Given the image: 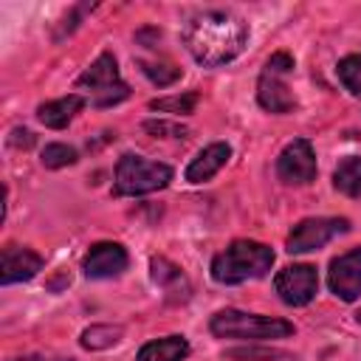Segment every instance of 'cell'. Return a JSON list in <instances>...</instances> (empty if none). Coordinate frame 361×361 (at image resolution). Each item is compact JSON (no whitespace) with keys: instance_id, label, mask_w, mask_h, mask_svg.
<instances>
[{"instance_id":"cell-1","label":"cell","mask_w":361,"mask_h":361,"mask_svg":"<svg viewBox=\"0 0 361 361\" xmlns=\"http://www.w3.org/2000/svg\"><path fill=\"white\" fill-rule=\"evenodd\" d=\"M183 45L203 68H220L237 59L248 42V25L234 11L206 8L183 23Z\"/></svg>"},{"instance_id":"cell-2","label":"cell","mask_w":361,"mask_h":361,"mask_svg":"<svg viewBox=\"0 0 361 361\" xmlns=\"http://www.w3.org/2000/svg\"><path fill=\"white\" fill-rule=\"evenodd\" d=\"M276 254L271 245L257 240H234L212 259V279L217 285H243L248 279H262L274 268Z\"/></svg>"},{"instance_id":"cell-3","label":"cell","mask_w":361,"mask_h":361,"mask_svg":"<svg viewBox=\"0 0 361 361\" xmlns=\"http://www.w3.org/2000/svg\"><path fill=\"white\" fill-rule=\"evenodd\" d=\"M209 330L217 338H237V341H274V338H288L296 333V327L288 319L279 316H259V313H245V310H217L209 322Z\"/></svg>"},{"instance_id":"cell-4","label":"cell","mask_w":361,"mask_h":361,"mask_svg":"<svg viewBox=\"0 0 361 361\" xmlns=\"http://www.w3.org/2000/svg\"><path fill=\"white\" fill-rule=\"evenodd\" d=\"M172 166L161 164V161H149L144 155H133L124 152L116 164V183L113 192L118 197H141L158 189H166L172 180Z\"/></svg>"},{"instance_id":"cell-5","label":"cell","mask_w":361,"mask_h":361,"mask_svg":"<svg viewBox=\"0 0 361 361\" xmlns=\"http://www.w3.org/2000/svg\"><path fill=\"white\" fill-rule=\"evenodd\" d=\"M76 87L90 93V104L93 107H113V104H118V102H124L130 96V87L121 79L116 56L110 51H102L90 62V68H85V73L76 79Z\"/></svg>"},{"instance_id":"cell-6","label":"cell","mask_w":361,"mask_h":361,"mask_svg":"<svg viewBox=\"0 0 361 361\" xmlns=\"http://www.w3.org/2000/svg\"><path fill=\"white\" fill-rule=\"evenodd\" d=\"M293 68H296V62L288 51H276L268 56V62L259 73V82H257V102L262 110L282 116L296 107V96L290 93V87L285 82V76H290Z\"/></svg>"},{"instance_id":"cell-7","label":"cell","mask_w":361,"mask_h":361,"mask_svg":"<svg viewBox=\"0 0 361 361\" xmlns=\"http://www.w3.org/2000/svg\"><path fill=\"white\" fill-rule=\"evenodd\" d=\"M353 226L347 217H305L299 220L288 240H285V251L288 254H307V251H316L322 245H327L333 237L338 234H347Z\"/></svg>"},{"instance_id":"cell-8","label":"cell","mask_w":361,"mask_h":361,"mask_svg":"<svg viewBox=\"0 0 361 361\" xmlns=\"http://www.w3.org/2000/svg\"><path fill=\"white\" fill-rule=\"evenodd\" d=\"M316 149L307 138H293L276 155V178L290 186H305L316 180Z\"/></svg>"},{"instance_id":"cell-9","label":"cell","mask_w":361,"mask_h":361,"mask_svg":"<svg viewBox=\"0 0 361 361\" xmlns=\"http://www.w3.org/2000/svg\"><path fill=\"white\" fill-rule=\"evenodd\" d=\"M274 290L279 293V299L290 307H305L316 299L319 293V274L313 265L307 262H296V265H288L282 268L276 276H274Z\"/></svg>"},{"instance_id":"cell-10","label":"cell","mask_w":361,"mask_h":361,"mask_svg":"<svg viewBox=\"0 0 361 361\" xmlns=\"http://www.w3.org/2000/svg\"><path fill=\"white\" fill-rule=\"evenodd\" d=\"M127 265H130L127 248L121 243H113V240L93 243L82 259V271L87 279H113V276L124 274Z\"/></svg>"},{"instance_id":"cell-11","label":"cell","mask_w":361,"mask_h":361,"mask_svg":"<svg viewBox=\"0 0 361 361\" xmlns=\"http://www.w3.org/2000/svg\"><path fill=\"white\" fill-rule=\"evenodd\" d=\"M327 285L341 302L361 299V245L338 254L336 259H330Z\"/></svg>"},{"instance_id":"cell-12","label":"cell","mask_w":361,"mask_h":361,"mask_svg":"<svg viewBox=\"0 0 361 361\" xmlns=\"http://www.w3.org/2000/svg\"><path fill=\"white\" fill-rule=\"evenodd\" d=\"M42 271V257L25 245H6L3 248V262H0V282L14 285V282H28Z\"/></svg>"},{"instance_id":"cell-13","label":"cell","mask_w":361,"mask_h":361,"mask_svg":"<svg viewBox=\"0 0 361 361\" xmlns=\"http://www.w3.org/2000/svg\"><path fill=\"white\" fill-rule=\"evenodd\" d=\"M149 274H152V282L164 290V299L169 305H180V302L189 299L192 285H189L186 274L175 262H169L166 257H152L149 259Z\"/></svg>"},{"instance_id":"cell-14","label":"cell","mask_w":361,"mask_h":361,"mask_svg":"<svg viewBox=\"0 0 361 361\" xmlns=\"http://www.w3.org/2000/svg\"><path fill=\"white\" fill-rule=\"evenodd\" d=\"M231 158V147L226 141H214L209 147H203L186 166V180L189 183H203V180H212L223 166L226 161Z\"/></svg>"},{"instance_id":"cell-15","label":"cell","mask_w":361,"mask_h":361,"mask_svg":"<svg viewBox=\"0 0 361 361\" xmlns=\"http://www.w3.org/2000/svg\"><path fill=\"white\" fill-rule=\"evenodd\" d=\"M85 104H87V99H85L82 93H68V96H62V99L42 102V104L37 107V118H39L45 127H51V130H62V127H68V124L85 110Z\"/></svg>"},{"instance_id":"cell-16","label":"cell","mask_w":361,"mask_h":361,"mask_svg":"<svg viewBox=\"0 0 361 361\" xmlns=\"http://www.w3.org/2000/svg\"><path fill=\"white\" fill-rule=\"evenodd\" d=\"M189 355V341H186V336H164V338H152V341H147L141 350H138V355H135V361H183Z\"/></svg>"},{"instance_id":"cell-17","label":"cell","mask_w":361,"mask_h":361,"mask_svg":"<svg viewBox=\"0 0 361 361\" xmlns=\"http://www.w3.org/2000/svg\"><path fill=\"white\" fill-rule=\"evenodd\" d=\"M333 186L347 197H361V155H347L336 164Z\"/></svg>"},{"instance_id":"cell-18","label":"cell","mask_w":361,"mask_h":361,"mask_svg":"<svg viewBox=\"0 0 361 361\" xmlns=\"http://www.w3.org/2000/svg\"><path fill=\"white\" fill-rule=\"evenodd\" d=\"M124 336V327L121 324H90L82 330L79 336V344L85 350H107L113 344H118Z\"/></svg>"},{"instance_id":"cell-19","label":"cell","mask_w":361,"mask_h":361,"mask_svg":"<svg viewBox=\"0 0 361 361\" xmlns=\"http://www.w3.org/2000/svg\"><path fill=\"white\" fill-rule=\"evenodd\" d=\"M200 96L197 90H186V93H175V96H161L149 102V110L155 113H172V116H192L197 107Z\"/></svg>"},{"instance_id":"cell-20","label":"cell","mask_w":361,"mask_h":361,"mask_svg":"<svg viewBox=\"0 0 361 361\" xmlns=\"http://www.w3.org/2000/svg\"><path fill=\"white\" fill-rule=\"evenodd\" d=\"M138 68H141V73H144L155 87H169V85L178 82L180 73H183L180 68H175V65H169V62H155V59H141Z\"/></svg>"},{"instance_id":"cell-21","label":"cell","mask_w":361,"mask_h":361,"mask_svg":"<svg viewBox=\"0 0 361 361\" xmlns=\"http://www.w3.org/2000/svg\"><path fill=\"white\" fill-rule=\"evenodd\" d=\"M336 73H338V82L353 96H361V54H347L344 59H338Z\"/></svg>"},{"instance_id":"cell-22","label":"cell","mask_w":361,"mask_h":361,"mask_svg":"<svg viewBox=\"0 0 361 361\" xmlns=\"http://www.w3.org/2000/svg\"><path fill=\"white\" fill-rule=\"evenodd\" d=\"M39 161H42V166H45V169H62V166L76 164V161H79V152H76L73 147H68V144L54 141V144H45V149H42Z\"/></svg>"},{"instance_id":"cell-23","label":"cell","mask_w":361,"mask_h":361,"mask_svg":"<svg viewBox=\"0 0 361 361\" xmlns=\"http://www.w3.org/2000/svg\"><path fill=\"white\" fill-rule=\"evenodd\" d=\"M144 130L147 133H152L155 138H186L189 135V130L186 127H180V124H175V121H164V118H158V121H144Z\"/></svg>"},{"instance_id":"cell-24","label":"cell","mask_w":361,"mask_h":361,"mask_svg":"<svg viewBox=\"0 0 361 361\" xmlns=\"http://www.w3.org/2000/svg\"><path fill=\"white\" fill-rule=\"evenodd\" d=\"M228 358H240V361H274V358H288L279 350H254V347H243V350H228Z\"/></svg>"},{"instance_id":"cell-25","label":"cell","mask_w":361,"mask_h":361,"mask_svg":"<svg viewBox=\"0 0 361 361\" xmlns=\"http://www.w3.org/2000/svg\"><path fill=\"white\" fill-rule=\"evenodd\" d=\"M8 144H11V147H23V149H28V147L34 144V133L25 130V127H14L11 135H8Z\"/></svg>"},{"instance_id":"cell-26","label":"cell","mask_w":361,"mask_h":361,"mask_svg":"<svg viewBox=\"0 0 361 361\" xmlns=\"http://www.w3.org/2000/svg\"><path fill=\"white\" fill-rule=\"evenodd\" d=\"M355 319H358V322H361V310H358V313H355Z\"/></svg>"},{"instance_id":"cell-27","label":"cell","mask_w":361,"mask_h":361,"mask_svg":"<svg viewBox=\"0 0 361 361\" xmlns=\"http://www.w3.org/2000/svg\"><path fill=\"white\" fill-rule=\"evenodd\" d=\"M56 361H73V358H56Z\"/></svg>"}]
</instances>
